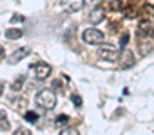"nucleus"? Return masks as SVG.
<instances>
[{"label": "nucleus", "mask_w": 154, "mask_h": 135, "mask_svg": "<svg viewBox=\"0 0 154 135\" xmlns=\"http://www.w3.org/2000/svg\"><path fill=\"white\" fill-rule=\"evenodd\" d=\"M127 42H129V36H127V34H123V36H122V47H125V43H127Z\"/></svg>", "instance_id": "nucleus-19"}, {"label": "nucleus", "mask_w": 154, "mask_h": 135, "mask_svg": "<svg viewBox=\"0 0 154 135\" xmlns=\"http://www.w3.org/2000/svg\"><path fill=\"white\" fill-rule=\"evenodd\" d=\"M102 0H85V4H100Z\"/></svg>", "instance_id": "nucleus-21"}, {"label": "nucleus", "mask_w": 154, "mask_h": 135, "mask_svg": "<svg viewBox=\"0 0 154 135\" xmlns=\"http://www.w3.org/2000/svg\"><path fill=\"white\" fill-rule=\"evenodd\" d=\"M152 22L150 20H147V18H143L141 22H140V25H138V36L140 38H147L150 33H152Z\"/></svg>", "instance_id": "nucleus-6"}, {"label": "nucleus", "mask_w": 154, "mask_h": 135, "mask_svg": "<svg viewBox=\"0 0 154 135\" xmlns=\"http://www.w3.org/2000/svg\"><path fill=\"white\" fill-rule=\"evenodd\" d=\"M152 38H154V29H152Z\"/></svg>", "instance_id": "nucleus-25"}, {"label": "nucleus", "mask_w": 154, "mask_h": 135, "mask_svg": "<svg viewBox=\"0 0 154 135\" xmlns=\"http://www.w3.org/2000/svg\"><path fill=\"white\" fill-rule=\"evenodd\" d=\"M13 135H31V131L29 130H26V128H20V130H15V133Z\"/></svg>", "instance_id": "nucleus-16"}, {"label": "nucleus", "mask_w": 154, "mask_h": 135, "mask_svg": "<svg viewBox=\"0 0 154 135\" xmlns=\"http://www.w3.org/2000/svg\"><path fill=\"white\" fill-rule=\"evenodd\" d=\"M20 88H22V79H17L13 83V90H20Z\"/></svg>", "instance_id": "nucleus-17"}, {"label": "nucleus", "mask_w": 154, "mask_h": 135, "mask_svg": "<svg viewBox=\"0 0 154 135\" xmlns=\"http://www.w3.org/2000/svg\"><path fill=\"white\" fill-rule=\"evenodd\" d=\"M9 128H11V122H9V119H8L6 112L0 110V131H8Z\"/></svg>", "instance_id": "nucleus-10"}, {"label": "nucleus", "mask_w": 154, "mask_h": 135, "mask_svg": "<svg viewBox=\"0 0 154 135\" xmlns=\"http://www.w3.org/2000/svg\"><path fill=\"white\" fill-rule=\"evenodd\" d=\"M85 4V0H62V7L63 11L67 13H76V11H80Z\"/></svg>", "instance_id": "nucleus-5"}, {"label": "nucleus", "mask_w": 154, "mask_h": 135, "mask_svg": "<svg viewBox=\"0 0 154 135\" xmlns=\"http://www.w3.org/2000/svg\"><path fill=\"white\" fill-rule=\"evenodd\" d=\"M27 54H29V49H26V47H22V49L15 50V52L11 54V58H9V65H15V63L22 61V59H24Z\"/></svg>", "instance_id": "nucleus-7"}, {"label": "nucleus", "mask_w": 154, "mask_h": 135, "mask_svg": "<svg viewBox=\"0 0 154 135\" xmlns=\"http://www.w3.org/2000/svg\"><path fill=\"white\" fill-rule=\"evenodd\" d=\"M65 121H67V117H65V115H62V117H58V119H56V122H58V124H62V122H65Z\"/></svg>", "instance_id": "nucleus-20"}, {"label": "nucleus", "mask_w": 154, "mask_h": 135, "mask_svg": "<svg viewBox=\"0 0 154 135\" xmlns=\"http://www.w3.org/2000/svg\"><path fill=\"white\" fill-rule=\"evenodd\" d=\"M120 49L114 47V45H109V43H102L98 47V58L100 59H105V61H116L120 59Z\"/></svg>", "instance_id": "nucleus-2"}, {"label": "nucleus", "mask_w": 154, "mask_h": 135, "mask_svg": "<svg viewBox=\"0 0 154 135\" xmlns=\"http://www.w3.org/2000/svg\"><path fill=\"white\" fill-rule=\"evenodd\" d=\"M120 58H122V69H127V67H132L134 65V58H132V52L131 50H123V54Z\"/></svg>", "instance_id": "nucleus-9"}, {"label": "nucleus", "mask_w": 154, "mask_h": 135, "mask_svg": "<svg viewBox=\"0 0 154 135\" xmlns=\"http://www.w3.org/2000/svg\"><path fill=\"white\" fill-rule=\"evenodd\" d=\"M24 119L29 121V122H35V121L38 119V115H36V112H26V113H24Z\"/></svg>", "instance_id": "nucleus-14"}, {"label": "nucleus", "mask_w": 154, "mask_h": 135, "mask_svg": "<svg viewBox=\"0 0 154 135\" xmlns=\"http://www.w3.org/2000/svg\"><path fill=\"white\" fill-rule=\"evenodd\" d=\"M60 135H80V133H78V130H74V128H65V130H62Z\"/></svg>", "instance_id": "nucleus-15"}, {"label": "nucleus", "mask_w": 154, "mask_h": 135, "mask_svg": "<svg viewBox=\"0 0 154 135\" xmlns=\"http://www.w3.org/2000/svg\"><path fill=\"white\" fill-rule=\"evenodd\" d=\"M72 101H74V105H76V106H80V105H82V101H80V96H76V94L72 96Z\"/></svg>", "instance_id": "nucleus-18"}, {"label": "nucleus", "mask_w": 154, "mask_h": 135, "mask_svg": "<svg viewBox=\"0 0 154 135\" xmlns=\"http://www.w3.org/2000/svg\"><path fill=\"white\" fill-rule=\"evenodd\" d=\"M33 72H35V76L38 78V79H45V78H49V74H51V65L49 63H45V61H38V63H35L33 67Z\"/></svg>", "instance_id": "nucleus-4"}, {"label": "nucleus", "mask_w": 154, "mask_h": 135, "mask_svg": "<svg viewBox=\"0 0 154 135\" xmlns=\"http://www.w3.org/2000/svg\"><path fill=\"white\" fill-rule=\"evenodd\" d=\"M36 105L42 106V108H45V110H53L56 106V96H54V92L49 90V88L40 90L36 94Z\"/></svg>", "instance_id": "nucleus-1"}, {"label": "nucleus", "mask_w": 154, "mask_h": 135, "mask_svg": "<svg viewBox=\"0 0 154 135\" xmlns=\"http://www.w3.org/2000/svg\"><path fill=\"white\" fill-rule=\"evenodd\" d=\"M24 20V16H13V22H22Z\"/></svg>", "instance_id": "nucleus-22"}, {"label": "nucleus", "mask_w": 154, "mask_h": 135, "mask_svg": "<svg viewBox=\"0 0 154 135\" xmlns=\"http://www.w3.org/2000/svg\"><path fill=\"white\" fill-rule=\"evenodd\" d=\"M109 7L114 9V11H120V9H123V2H122V0H111Z\"/></svg>", "instance_id": "nucleus-13"}, {"label": "nucleus", "mask_w": 154, "mask_h": 135, "mask_svg": "<svg viewBox=\"0 0 154 135\" xmlns=\"http://www.w3.org/2000/svg\"><path fill=\"white\" fill-rule=\"evenodd\" d=\"M138 49H140V54H141V56H147V54L152 50V43L143 42V43H140V47H138Z\"/></svg>", "instance_id": "nucleus-12"}, {"label": "nucleus", "mask_w": 154, "mask_h": 135, "mask_svg": "<svg viewBox=\"0 0 154 135\" xmlns=\"http://www.w3.org/2000/svg\"><path fill=\"white\" fill-rule=\"evenodd\" d=\"M6 36H8L9 40H18V38L24 36V31H22V29H8V31H6Z\"/></svg>", "instance_id": "nucleus-11"}, {"label": "nucleus", "mask_w": 154, "mask_h": 135, "mask_svg": "<svg viewBox=\"0 0 154 135\" xmlns=\"http://www.w3.org/2000/svg\"><path fill=\"white\" fill-rule=\"evenodd\" d=\"M2 92H4V87H2V83H0V96H2Z\"/></svg>", "instance_id": "nucleus-24"}, {"label": "nucleus", "mask_w": 154, "mask_h": 135, "mask_svg": "<svg viewBox=\"0 0 154 135\" xmlns=\"http://www.w3.org/2000/svg\"><path fill=\"white\" fill-rule=\"evenodd\" d=\"M82 40L89 45H98L103 42V33L100 29H85L82 34Z\"/></svg>", "instance_id": "nucleus-3"}, {"label": "nucleus", "mask_w": 154, "mask_h": 135, "mask_svg": "<svg viewBox=\"0 0 154 135\" xmlns=\"http://www.w3.org/2000/svg\"><path fill=\"white\" fill-rule=\"evenodd\" d=\"M103 18H105V13H103V9H100V7L93 9V11L89 13V16H87V20H89L91 24H100Z\"/></svg>", "instance_id": "nucleus-8"}, {"label": "nucleus", "mask_w": 154, "mask_h": 135, "mask_svg": "<svg viewBox=\"0 0 154 135\" xmlns=\"http://www.w3.org/2000/svg\"><path fill=\"white\" fill-rule=\"evenodd\" d=\"M2 58H4V49L0 47V59H2Z\"/></svg>", "instance_id": "nucleus-23"}]
</instances>
